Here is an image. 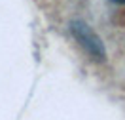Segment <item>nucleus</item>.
I'll list each match as a JSON object with an SVG mask.
<instances>
[{"mask_svg":"<svg viewBox=\"0 0 125 120\" xmlns=\"http://www.w3.org/2000/svg\"><path fill=\"white\" fill-rule=\"evenodd\" d=\"M70 31L74 34V38L82 44V48L85 50L87 53H91L95 59H102L106 55V50H104V44H102L101 36L87 23H83V21H72Z\"/></svg>","mask_w":125,"mask_h":120,"instance_id":"1","label":"nucleus"},{"mask_svg":"<svg viewBox=\"0 0 125 120\" xmlns=\"http://www.w3.org/2000/svg\"><path fill=\"white\" fill-rule=\"evenodd\" d=\"M112 2H116V4H125V0H112Z\"/></svg>","mask_w":125,"mask_h":120,"instance_id":"2","label":"nucleus"}]
</instances>
